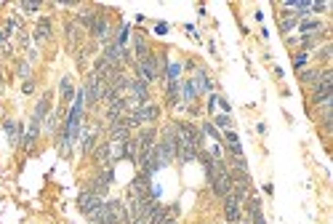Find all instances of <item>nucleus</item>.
Segmentation results:
<instances>
[{"label":"nucleus","mask_w":333,"mask_h":224,"mask_svg":"<svg viewBox=\"0 0 333 224\" xmlns=\"http://www.w3.org/2000/svg\"><path fill=\"white\" fill-rule=\"evenodd\" d=\"M101 205H104V198L94 195V192H88V190H83L80 195H77V211H80V214H86L88 219H94V216L99 214Z\"/></svg>","instance_id":"f257e3e1"},{"label":"nucleus","mask_w":333,"mask_h":224,"mask_svg":"<svg viewBox=\"0 0 333 224\" xmlns=\"http://www.w3.org/2000/svg\"><path fill=\"white\" fill-rule=\"evenodd\" d=\"M104 80H101L99 75H94V72H91L88 75V83H86V88H83V99H86V104L88 107H94L96 101L101 99V96H104Z\"/></svg>","instance_id":"f03ea898"},{"label":"nucleus","mask_w":333,"mask_h":224,"mask_svg":"<svg viewBox=\"0 0 333 224\" xmlns=\"http://www.w3.org/2000/svg\"><path fill=\"white\" fill-rule=\"evenodd\" d=\"M88 29H91V35H94L96 40H101V43H107V40H110V32H112L110 22H107L101 14H96V19H94V24H91Z\"/></svg>","instance_id":"7ed1b4c3"},{"label":"nucleus","mask_w":333,"mask_h":224,"mask_svg":"<svg viewBox=\"0 0 333 224\" xmlns=\"http://www.w3.org/2000/svg\"><path fill=\"white\" fill-rule=\"evenodd\" d=\"M152 56H155V53H152ZM152 56H149L147 62H136V77H139V80H144L147 86H149L152 80H157V77H160V75H157V70H155Z\"/></svg>","instance_id":"20e7f679"},{"label":"nucleus","mask_w":333,"mask_h":224,"mask_svg":"<svg viewBox=\"0 0 333 224\" xmlns=\"http://www.w3.org/2000/svg\"><path fill=\"white\" fill-rule=\"evenodd\" d=\"M224 200V216H227V222H240V200L229 192L227 198H221Z\"/></svg>","instance_id":"39448f33"},{"label":"nucleus","mask_w":333,"mask_h":224,"mask_svg":"<svg viewBox=\"0 0 333 224\" xmlns=\"http://www.w3.org/2000/svg\"><path fill=\"white\" fill-rule=\"evenodd\" d=\"M133 53H136V62H147V59L152 56V51H149L147 40H144L142 35H136V38H133Z\"/></svg>","instance_id":"423d86ee"},{"label":"nucleus","mask_w":333,"mask_h":224,"mask_svg":"<svg viewBox=\"0 0 333 224\" xmlns=\"http://www.w3.org/2000/svg\"><path fill=\"white\" fill-rule=\"evenodd\" d=\"M48 107H51V94H46V96H40V101H38V107H35V115H32V123H43L46 120V115H48Z\"/></svg>","instance_id":"0eeeda50"},{"label":"nucleus","mask_w":333,"mask_h":224,"mask_svg":"<svg viewBox=\"0 0 333 224\" xmlns=\"http://www.w3.org/2000/svg\"><path fill=\"white\" fill-rule=\"evenodd\" d=\"M48 38H51V19L43 16L38 22V29H35V40H48Z\"/></svg>","instance_id":"6e6552de"},{"label":"nucleus","mask_w":333,"mask_h":224,"mask_svg":"<svg viewBox=\"0 0 333 224\" xmlns=\"http://www.w3.org/2000/svg\"><path fill=\"white\" fill-rule=\"evenodd\" d=\"M38 131H40V125H38V123L29 125L27 136H22V147H24V149H32V147H35V142H38Z\"/></svg>","instance_id":"1a4fd4ad"},{"label":"nucleus","mask_w":333,"mask_h":224,"mask_svg":"<svg viewBox=\"0 0 333 224\" xmlns=\"http://www.w3.org/2000/svg\"><path fill=\"white\" fill-rule=\"evenodd\" d=\"M107 190H110V184H107L101 176H96V179H91V184H88V192H94V195H99V198H104L107 195Z\"/></svg>","instance_id":"9d476101"},{"label":"nucleus","mask_w":333,"mask_h":224,"mask_svg":"<svg viewBox=\"0 0 333 224\" xmlns=\"http://www.w3.org/2000/svg\"><path fill=\"white\" fill-rule=\"evenodd\" d=\"M3 128H5V134H8V139H11V144H16L19 142V123L16 120H3Z\"/></svg>","instance_id":"9b49d317"},{"label":"nucleus","mask_w":333,"mask_h":224,"mask_svg":"<svg viewBox=\"0 0 333 224\" xmlns=\"http://www.w3.org/2000/svg\"><path fill=\"white\" fill-rule=\"evenodd\" d=\"M299 80L304 83V86H317V80H320V70H304L299 75Z\"/></svg>","instance_id":"f8f14e48"},{"label":"nucleus","mask_w":333,"mask_h":224,"mask_svg":"<svg viewBox=\"0 0 333 224\" xmlns=\"http://www.w3.org/2000/svg\"><path fill=\"white\" fill-rule=\"evenodd\" d=\"M96 14H99V11H94V8H80V11H77V22L86 24V27H91L94 19H96Z\"/></svg>","instance_id":"ddd939ff"},{"label":"nucleus","mask_w":333,"mask_h":224,"mask_svg":"<svg viewBox=\"0 0 333 224\" xmlns=\"http://www.w3.org/2000/svg\"><path fill=\"white\" fill-rule=\"evenodd\" d=\"M96 163H99V166H110V142H104L96 149Z\"/></svg>","instance_id":"4468645a"},{"label":"nucleus","mask_w":333,"mask_h":224,"mask_svg":"<svg viewBox=\"0 0 333 224\" xmlns=\"http://www.w3.org/2000/svg\"><path fill=\"white\" fill-rule=\"evenodd\" d=\"M195 91H211V80L205 77L203 70H197V75H195Z\"/></svg>","instance_id":"2eb2a0df"},{"label":"nucleus","mask_w":333,"mask_h":224,"mask_svg":"<svg viewBox=\"0 0 333 224\" xmlns=\"http://www.w3.org/2000/svg\"><path fill=\"white\" fill-rule=\"evenodd\" d=\"M96 147V128L94 131H88L86 136H83V152L86 155H91V149Z\"/></svg>","instance_id":"dca6fc26"},{"label":"nucleus","mask_w":333,"mask_h":224,"mask_svg":"<svg viewBox=\"0 0 333 224\" xmlns=\"http://www.w3.org/2000/svg\"><path fill=\"white\" fill-rule=\"evenodd\" d=\"M168 104L171 107L179 104V83H168Z\"/></svg>","instance_id":"f3484780"},{"label":"nucleus","mask_w":333,"mask_h":224,"mask_svg":"<svg viewBox=\"0 0 333 224\" xmlns=\"http://www.w3.org/2000/svg\"><path fill=\"white\" fill-rule=\"evenodd\" d=\"M64 32H67V40H70V46H75V43H77V24H75V22H67Z\"/></svg>","instance_id":"a211bd4d"},{"label":"nucleus","mask_w":333,"mask_h":224,"mask_svg":"<svg viewBox=\"0 0 333 224\" xmlns=\"http://www.w3.org/2000/svg\"><path fill=\"white\" fill-rule=\"evenodd\" d=\"M299 29L304 35H309V32H320V29H323V24H320V22H301Z\"/></svg>","instance_id":"6ab92c4d"},{"label":"nucleus","mask_w":333,"mask_h":224,"mask_svg":"<svg viewBox=\"0 0 333 224\" xmlns=\"http://www.w3.org/2000/svg\"><path fill=\"white\" fill-rule=\"evenodd\" d=\"M166 75H168V83H179V75H181V64H171Z\"/></svg>","instance_id":"aec40b11"},{"label":"nucleus","mask_w":333,"mask_h":224,"mask_svg":"<svg viewBox=\"0 0 333 224\" xmlns=\"http://www.w3.org/2000/svg\"><path fill=\"white\" fill-rule=\"evenodd\" d=\"M62 94H64V101H72V86H70V77H62Z\"/></svg>","instance_id":"412c9836"},{"label":"nucleus","mask_w":333,"mask_h":224,"mask_svg":"<svg viewBox=\"0 0 333 224\" xmlns=\"http://www.w3.org/2000/svg\"><path fill=\"white\" fill-rule=\"evenodd\" d=\"M248 214H262V200H259V198H251V200H248Z\"/></svg>","instance_id":"4be33fe9"},{"label":"nucleus","mask_w":333,"mask_h":224,"mask_svg":"<svg viewBox=\"0 0 333 224\" xmlns=\"http://www.w3.org/2000/svg\"><path fill=\"white\" fill-rule=\"evenodd\" d=\"M128 24H123V27H120V32H118V40H115V43H118V46H123L125 43V40H128Z\"/></svg>","instance_id":"5701e85b"},{"label":"nucleus","mask_w":333,"mask_h":224,"mask_svg":"<svg viewBox=\"0 0 333 224\" xmlns=\"http://www.w3.org/2000/svg\"><path fill=\"white\" fill-rule=\"evenodd\" d=\"M19 8H24L27 14H32V11H38V8H40V3H32V0H22Z\"/></svg>","instance_id":"b1692460"},{"label":"nucleus","mask_w":333,"mask_h":224,"mask_svg":"<svg viewBox=\"0 0 333 224\" xmlns=\"http://www.w3.org/2000/svg\"><path fill=\"white\" fill-rule=\"evenodd\" d=\"M216 125H219V128H227V131H229V125H232L229 115H216Z\"/></svg>","instance_id":"393cba45"},{"label":"nucleus","mask_w":333,"mask_h":224,"mask_svg":"<svg viewBox=\"0 0 333 224\" xmlns=\"http://www.w3.org/2000/svg\"><path fill=\"white\" fill-rule=\"evenodd\" d=\"M203 134H208L211 139H216V142H221L219 131H216V128H214V125H211V123H205V125H203Z\"/></svg>","instance_id":"a878e982"},{"label":"nucleus","mask_w":333,"mask_h":224,"mask_svg":"<svg viewBox=\"0 0 333 224\" xmlns=\"http://www.w3.org/2000/svg\"><path fill=\"white\" fill-rule=\"evenodd\" d=\"M56 123H59V112H51V115H48V120H46V128L53 131V128H56Z\"/></svg>","instance_id":"bb28decb"},{"label":"nucleus","mask_w":333,"mask_h":224,"mask_svg":"<svg viewBox=\"0 0 333 224\" xmlns=\"http://www.w3.org/2000/svg\"><path fill=\"white\" fill-rule=\"evenodd\" d=\"M195 94H197L195 86H192V83H187V86H184V101H192V99H195Z\"/></svg>","instance_id":"cd10ccee"},{"label":"nucleus","mask_w":333,"mask_h":224,"mask_svg":"<svg viewBox=\"0 0 333 224\" xmlns=\"http://www.w3.org/2000/svg\"><path fill=\"white\" fill-rule=\"evenodd\" d=\"M224 142H227V147H229V144H240V139L235 131H227V134H224Z\"/></svg>","instance_id":"c85d7f7f"},{"label":"nucleus","mask_w":333,"mask_h":224,"mask_svg":"<svg viewBox=\"0 0 333 224\" xmlns=\"http://www.w3.org/2000/svg\"><path fill=\"white\" fill-rule=\"evenodd\" d=\"M307 59H309V53H296V67H304Z\"/></svg>","instance_id":"c756f323"},{"label":"nucleus","mask_w":333,"mask_h":224,"mask_svg":"<svg viewBox=\"0 0 333 224\" xmlns=\"http://www.w3.org/2000/svg\"><path fill=\"white\" fill-rule=\"evenodd\" d=\"M19 77H29V64L27 62L19 64Z\"/></svg>","instance_id":"7c9ffc66"},{"label":"nucleus","mask_w":333,"mask_h":224,"mask_svg":"<svg viewBox=\"0 0 333 224\" xmlns=\"http://www.w3.org/2000/svg\"><path fill=\"white\" fill-rule=\"evenodd\" d=\"M22 91H24V94H32V91H35V80H24Z\"/></svg>","instance_id":"2f4dec72"},{"label":"nucleus","mask_w":333,"mask_h":224,"mask_svg":"<svg viewBox=\"0 0 333 224\" xmlns=\"http://www.w3.org/2000/svg\"><path fill=\"white\" fill-rule=\"evenodd\" d=\"M155 32H157V35H166V32H168V24H166V22H160V24L155 27Z\"/></svg>","instance_id":"473e14b6"},{"label":"nucleus","mask_w":333,"mask_h":224,"mask_svg":"<svg viewBox=\"0 0 333 224\" xmlns=\"http://www.w3.org/2000/svg\"><path fill=\"white\" fill-rule=\"evenodd\" d=\"M309 8L314 11V14H320V11H325V3H309Z\"/></svg>","instance_id":"72a5a7b5"},{"label":"nucleus","mask_w":333,"mask_h":224,"mask_svg":"<svg viewBox=\"0 0 333 224\" xmlns=\"http://www.w3.org/2000/svg\"><path fill=\"white\" fill-rule=\"evenodd\" d=\"M251 219H253V224H266V219H264V214H253Z\"/></svg>","instance_id":"f704fd0d"},{"label":"nucleus","mask_w":333,"mask_h":224,"mask_svg":"<svg viewBox=\"0 0 333 224\" xmlns=\"http://www.w3.org/2000/svg\"><path fill=\"white\" fill-rule=\"evenodd\" d=\"M317 56H320V59H328V56H331V46H325V48H323V51H320V53H317Z\"/></svg>","instance_id":"c9c22d12"},{"label":"nucleus","mask_w":333,"mask_h":224,"mask_svg":"<svg viewBox=\"0 0 333 224\" xmlns=\"http://www.w3.org/2000/svg\"><path fill=\"white\" fill-rule=\"evenodd\" d=\"M216 101H219V104H221V110L229 115V101H227V99H216Z\"/></svg>","instance_id":"e433bc0d"},{"label":"nucleus","mask_w":333,"mask_h":224,"mask_svg":"<svg viewBox=\"0 0 333 224\" xmlns=\"http://www.w3.org/2000/svg\"><path fill=\"white\" fill-rule=\"evenodd\" d=\"M0 88H3V64H0Z\"/></svg>","instance_id":"4c0bfd02"}]
</instances>
